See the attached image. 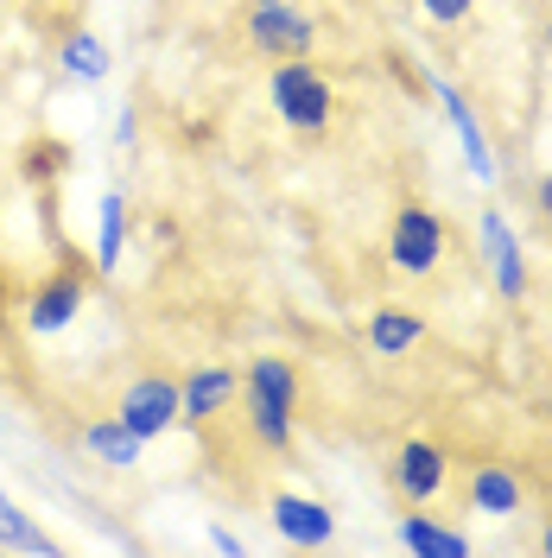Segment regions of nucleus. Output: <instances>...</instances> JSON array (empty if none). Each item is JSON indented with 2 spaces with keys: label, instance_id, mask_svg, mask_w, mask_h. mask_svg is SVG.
<instances>
[{
  "label": "nucleus",
  "instance_id": "423d86ee",
  "mask_svg": "<svg viewBox=\"0 0 552 558\" xmlns=\"http://www.w3.org/2000/svg\"><path fill=\"white\" fill-rule=\"evenodd\" d=\"M115 418L134 432L140 445H159L166 432H178V381L159 375V368L134 375V381L121 387V400H115Z\"/></svg>",
  "mask_w": 552,
  "mask_h": 558
},
{
  "label": "nucleus",
  "instance_id": "4468645a",
  "mask_svg": "<svg viewBox=\"0 0 552 558\" xmlns=\"http://www.w3.org/2000/svg\"><path fill=\"white\" fill-rule=\"evenodd\" d=\"M394 539H400V553L413 558H470L477 546H470V533H457V526H445L439 514H400L394 521Z\"/></svg>",
  "mask_w": 552,
  "mask_h": 558
},
{
  "label": "nucleus",
  "instance_id": "9b49d317",
  "mask_svg": "<svg viewBox=\"0 0 552 558\" xmlns=\"http://www.w3.org/2000/svg\"><path fill=\"white\" fill-rule=\"evenodd\" d=\"M83 299H89V279L83 274H51V279H38L33 292H26V330L33 337H58V330H70L76 324V312H83Z\"/></svg>",
  "mask_w": 552,
  "mask_h": 558
},
{
  "label": "nucleus",
  "instance_id": "393cba45",
  "mask_svg": "<svg viewBox=\"0 0 552 558\" xmlns=\"http://www.w3.org/2000/svg\"><path fill=\"white\" fill-rule=\"evenodd\" d=\"M51 7H64V0H51Z\"/></svg>",
  "mask_w": 552,
  "mask_h": 558
},
{
  "label": "nucleus",
  "instance_id": "f8f14e48",
  "mask_svg": "<svg viewBox=\"0 0 552 558\" xmlns=\"http://www.w3.org/2000/svg\"><path fill=\"white\" fill-rule=\"evenodd\" d=\"M242 393V375L236 368H223V362H204V368H191L184 381H178V425H209V418L223 413L229 400Z\"/></svg>",
  "mask_w": 552,
  "mask_h": 558
},
{
  "label": "nucleus",
  "instance_id": "0eeeda50",
  "mask_svg": "<svg viewBox=\"0 0 552 558\" xmlns=\"http://www.w3.org/2000/svg\"><path fill=\"white\" fill-rule=\"evenodd\" d=\"M425 89H432L439 108H445L451 134H457V153H464V172L477 178V184H495L502 166H495V146H489V134H483V121H477V108H470V96L451 83L445 70H425Z\"/></svg>",
  "mask_w": 552,
  "mask_h": 558
},
{
  "label": "nucleus",
  "instance_id": "b1692460",
  "mask_svg": "<svg viewBox=\"0 0 552 558\" xmlns=\"http://www.w3.org/2000/svg\"><path fill=\"white\" fill-rule=\"evenodd\" d=\"M0 553H7V533H0Z\"/></svg>",
  "mask_w": 552,
  "mask_h": 558
},
{
  "label": "nucleus",
  "instance_id": "f3484780",
  "mask_svg": "<svg viewBox=\"0 0 552 558\" xmlns=\"http://www.w3.org/2000/svg\"><path fill=\"white\" fill-rule=\"evenodd\" d=\"M121 254H128V197L121 191H103L96 197V274H115L121 267Z\"/></svg>",
  "mask_w": 552,
  "mask_h": 558
},
{
  "label": "nucleus",
  "instance_id": "412c9836",
  "mask_svg": "<svg viewBox=\"0 0 552 558\" xmlns=\"http://www.w3.org/2000/svg\"><path fill=\"white\" fill-rule=\"evenodd\" d=\"M533 216H547V222H552V172L533 178Z\"/></svg>",
  "mask_w": 552,
  "mask_h": 558
},
{
  "label": "nucleus",
  "instance_id": "39448f33",
  "mask_svg": "<svg viewBox=\"0 0 552 558\" xmlns=\"http://www.w3.org/2000/svg\"><path fill=\"white\" fill-rule=\"evenodd\" d=\"M387 488L407 501V508H425L451 488V445L439 438H400L394 457H387Z\"/></svg>",
  "mask_w": 552,
  "mask_h": 558
},
{
  "label": "nucleus",
  "instance_id": "dca6fc26",
  "mask_svg": "<svg viewBox=\"0 0 552 558\" xmlns=\"http://www.w3.org/2000/svg\"><path fill=\"white\" fill-rule=\"evenodd\" d=\"M83 451L96 457V463H108V470H140V451H146V445L108 413V418H89V425H83Z\"/></svg>",
  "mask_w": 552,
  "mask_h": 558
},
{
  "label": "nucleus",
  "instance_id": "f257e3e1",
  "mask_svg": "<svg viewBox=\"0 0 552 558\" xmlns=\"http://www.w3.org/2000/svg\"><path fill=\"white\" fill-rule=\"evenodd\" d=\"M299 362L279 355V349H261L242 368V393H248V425H254V445L267 451H292L299 438Z\"/></svg>",
  "mask_w": 552,
  "mask_h": 558
},
{
  "label": "nucleus",
  "instance_id": "1a4fd4ad",
  "mask_svg": "<svg viewBox=\"0 0 552 558\" xmlns=\"http://www.w3.org/2000/svg\"><path fill=\"white\" fill-rule=\"evenodd\" d=\"M267 521H274V533L286 546H305V553L337 546V508L305 495V488H279L274 501H267Z\"/></svg>",
  "mask_w": 552,
  "mask_h": 558
},
{
  "label": "nucleus",
  "instance_id": "7ed1b4c3",
  "mask_svg": "<svg viewBox=\"0 0 552 558\" xmlns=\"http://www.w3.org/2000/svg\"><path fill=\"white\" fill-rule=\"evenodd\" d=\"M445 254H451V222L432 204L407 197V204L394 209V222H387L381 267H387L394 279H407V286H419V279H432L439 267H445Z\"/></svg>",
  "mask_w": 552,
  "mask_h": 558
},
{
  "label": "nucleus",
  "instance_id": "9d476101",
  "mask_svg": "<svg viewBox=\"0 0 552 558\" xmlns=\"http://www.w3.org/2000/svg\"><path fill=\"white\" fill-rule=\"evenodd\" d=\"M464 508H470L477 521H515L520 508H527V483H520V470L515 463H502V457L470 463V476H464Z\"/></svg>",
  "mask_w": 552,
  "mask_h": 558
},
{
  "label": "nucleus",
  "instance_id": "6e6552de",
  "mask_svg": "<svg viewBox=\"0 0 552 558\" xmlns=\"http://www.w3.org/2000/svg\"><path fill=\"white\" fill-rule=\"evenodd\" d=\"M477 254H483L489 286H495L508 305H520V299H527V247H520L515 222H508L502 209H483V216H477Z\"/></svg>",
  "mask_w": 552,
  "mask_h": 558
},
{
  "label": "nucleus",
  "instance_id": "4be33fe9",
  "mask_svg": "<svg viewBox=\"0 0 552 558\" xmlns=\"http://www.w3.org/2000/svg\"><path fill=\"white\" fill-rule=\"evenodd\" d=\"M209 546H216V553H229V558H242V553H248V546L236 539V533H229V526H209Z\"/></svg>",
  "mask_w": 552,
  "mask_h": 558
},
{
  "label": "nucleus",
  "instance_id": "6ab92c4d",
  "mask_svg": "<svg viewBox=\"0 0 552 558\" xmlns=\"http://www.w3.org/2000/svg\"><path fill=\"white\" fill-rule=\"evenodd\" d=\"M413 7L432 20V26H464V20H470L483 0H413Z\"/></svg>",
  "mask_w": 552,
  "mask_h": 558
},
{
  "label": "nucleus",
  "instance_id": "5701e85b",
  "mask_svg": "<svg viewBox=\"0 0 552 558\" xmlns=\"http://www.w3.org/2000/svg\"><path fill=\"white\" fill-rule=\"evenodd\" d=\"M540 553H547V558H552V521H547V526H540Z\"/></svg>",
  "mask_w": 552,
  "mask_h": 558
},
{
  "label": "nucleus",
  "instance_id": "a211bd4d",
  "mask_svg": "<svg viewBox=\"0 0 552 558\" xmlns=\"http://www.w3.org/2000/svg\"><path fill=\"white\" fill-rule=\"evenodd\" d=\"M0 533H7V553H38V558L58 553V539H51V533H45V526H38L7 488H0Z\"/></svg>",
  "mask_w": 552,
  "mask_h": 558
},
{
  "label": "nucleus",
  "instance_id": "20e7f679",
  "mask_svg": "<svg viewBox=\"0 0 552 558\" xmlns=\"http://www.w3.org/2000/svg\"><path fill=\"white\" fill-rule=\"evenodd\" d=\"M242 33L261 58H311L317 51V20H311L299 0H248Z\"/></svg>",
  "mask_w": 552,
  "mask_h": 558
},
{
  "label": "nucleus",
  "instance_id": "f03ea898",
  "mask_svg": "<svg viewBox=\"0 0 552 558\" xmlns=\"http://www.w3.org/2000/svg\"><path fill=\"white\" fill-rule=\"evenodd\" d=\"M267 108L279 114V128L299 140H324L337 121V89L311 58H279L267 76Z\"/></svg>",
  "mask_w": 552,
  "mask_h": 558
},
{
  "label": "nucleus",
  "instance_id": "2eb2a0df",
  "mask_svg": "<svg viewBox=\"0 0 552 558\" xmlns=\"http://www.w3.org/2000/svg\"><path fill=\"white\" fill-rule=\"evenodd\" d=\"M58 70H64L70 83H103L108 70H115V51H108V38L96 26H76L58 45Z\"/></svg>",
  "mask_w": 552,
  "mask_h": 558
},
{
  "label": "nucleus",
  "instance_id": "ddd939ff",
  "mask_svg": "<svg viewBox=\"0 0 552 558\" xmlns=\"http://www.w3.org/2000/svg\"><path fill=\"white\" fill-rule=\"evenodd\" d=\"M369 355H381V362H400V355H413L419 343H425V312H413V305H400V299H381L375 312H369Z\"/></svg>",
  "mask_w": 552,
  "mask_h": 558
},
{
  "label": "nucleus",
  "instance_id": "aec40b11",
  "mask_svg": "<svg viewBox=\"0 0 552 558\" xmlns=\"http://www.w3.org/2000/svg\"><path fill=\"white\" fill-rule=\"evenodd\" d=\"M134 134H140V114L121 108V114H115V146H134Z\"/></svg>",
  "mask_w": 552,
  "mask_h": 558
}]
</instances>
